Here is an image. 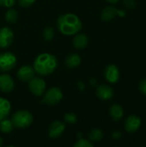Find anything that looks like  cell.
Masks as SVG:
<instances>
[{"label":"cell","mask_w":146,"mask_h":147,"mask_svg":"<svg viewBox=\"0 0 146 147\" xmlns=\"http://www.w3.org/2000/svg\"><path fill=\"white\" fill-rule=\"evenodd\" d=\"M15 0H0V6L5 8H10L15 4Z\"/></svg>","instance_id":"4316f807"},{"label":"cell","mask_w":146,"mask_h":147,"mask_svg":"<svg viewBox=\"0 0 146 147\" xmlns=\"http://www.w3.org/2000/svg\"><path fill=\"white\" fill-rule=\"evenodd\" d=\"M123 4L126 9H134L137 5L136 0H123Z\"/></svg>","instance_id":"d4e9b609"},{"label":"cell","mask_w":146,"mask_h":147,"mask_svg":"<svg viewBox=\"0 0 146 147\" xmlns=\"http://www.w3.org/2000/svg\"><path fill=\"white\" fill-rule=\"evenodd\" d=\"M126 11L124 10V9H119L118 10V16H120V17H124V16H126Z\"/></svg>","instance_id":"f546056e"},{"label":"cell","mask_w":146,"mask_h":147,"mask_svg":"<svg viewBox=\"0 0 146 147\" xmlns=\"http://www.w3.org/2000/svg\"><path fill=\"white\" fill-rule=\"evenodd\" d=\"M89 82H90V84H91L92 85H95V84H96V79H94V78H90Z\"/></svg>","instance_id":"4dcf8cb0"},{"label":"cell","mask_w":146,"mask_h":147,"mask_svg":"<svg viewBox=\"0 0 146 147\" xmlns=\"http://www.w3.org/2000/svg\"><path fill=\"white\" fill-rule=\"evenodd\" d=\"M18 19V13L15 9H9L5 13V20L9 23H15Z\"/></svg>","instance_id":"44dd1931"},{"label":"cell","mask_w":146,"mask_h":147,"mask_svg":"<svg viewBox=\"0 0 146 147\" xmlns=\"http://www.w3.org/2000/svg\"><path fill=\"white\" fill-rule=\"evenodd\" d=\"M118 9L114 6H107L101 12V19L104 22H108L118 16Z\"/></svg>","instance_id":"5bb4252c"},{"label":"cell","mask_w":146,"mask_h":147,"mask_svg":"<svg viewBox=\"0 0 146 147\" xmlns=\"http://www.w3.org/2000/svg\"><path fill=\"white\" fill-rule=\"evenodd\" d=\"M57 27L61 34L74 35L82 29L83 24L77 16L72 13H66L58 18Z\"/></svg>","instance_id":"6da1fadb"},{"label":"cell","mask_w":146,"mask_h":147,"mask_svg":"<svg viewBox=\"0 0 146 147\" xmlns=\"http://www.w3.org/2000/svg\"><path fill=\"white\" fill-rule=\"evenodd\" d=\"M34 70L33 67L29 65H23L17 71V78L19 80L22 82H28L34 77Z\"/></svg>","instance_id":"4fadbf2b"},{"label":"cell","mask_w":146,"mask_h":147,"mask_svg":"<svg viewBox=\"0 0 146 147\" xmlns=\"http://www.w3.org/2000/svg\"><path fill=\"white\" fill-rule=\"evenodd\" d=\"M109 115L110 117L114 121H119L123 118L124 115V109L121 105L120 104H113L109 108Z\"/></svg>","instance_id":"9a60e30c"},{"label":"cell","mask_w":146,"mask_h":147,"mask_svg":"<svg viewBox=\"0 0 146 147\" xmlns=\"http://www.w3.org/2000/svg\"><path fill=\"white\" fill-rule=\"evenodd\" d=\"M46 82L44 81V79L40 78L34 77L32 79L28 81V89L30 92L36 96H42L46 90Z\"/></svg>","instance_id":"8992f818"},{"label":"cell","mask_w":146,"mask_h":147,"mask_svg":"<svg viewBox=\"0 0 146 147\" xmlns=\"http://www.w3.org/2000/svg\"><path fill=\"white\" fill-rule=\"evenodd\" d=\"M33 115L27 110H18L12 115L11 121L13 125L16 128H26L29 127L33 122Z\"/></svg>","instance_id":"3957f363"},{"label":"cell","mask_w":146,"mask_h":147,"mask_svg":"<svg viewBox=\"0 0 146 147\" xmlns=\"http://www.w3.org/2000/svg\"><path fill=\"white\" fill-rule=\"evenodd\" d=\"M65 122L69 123V124H75L77 121V117L76 115V114L74 113H67L65 115V117H64Z\"/></svg>","instance_id":"cb8c5ba5"},{"label":"cell","mask_w":146,"mask_h":147,"mask_svg":"<svg viewBox=\"0 0 146 147\" xmlns=\"http://www.w3.org/2000/svg\"><path fill=\"white\" fill-rule=\"evenodd\" d=\"M75 147H93V144L90 140H85V139H80L77 140L75 144Z\"/></svg>","instance_id":"603a6c76"},{"label":"cell","mask_w":146,"mask_h":147,"mask_svg":"<svg viewBox=\"0 0 146 147\" xmlns=\"http://www.w3.org/2000/svg\"><path fill=\"white\" fill-rule=\"evenodd\" d=\"M139 91H140L142 94L146 95V78H145L144 79H142V80L139 82Z\"/></svg>","instance_id":"83f0119b"},{"label":"cell","mask_w":146,"mask_h":147,"mask_svg":"<svg viewBox=\"0 0 146 147\" xmlns=\"http://www.w3.org/2000/svg\"><path fill=\"white\" fill-rule=\"evenodd\" d=\"M63 98V93L61 90L58 87H52L44 95L41 102L48 105L54 106L58 104Z\"/></svg>","instance_id":"277c9868"},{"label":"cell","mask_w":146,"mask_h":147,"mask_svg":"<svg viewBox=\"0 0 146 147\" xmlns=\"http://www.w3.org/2000/svg\"><path fill=\"white\" fill-rule=\"evenodd\" d=\"M111 136H112V138H113L114 140H119V139H120V138H121L122 134H121V133H120V131L115 130V131H114V132L112 133Z\"/></svg>","instance_id":"f1b7e54d"},{"label":"cell","mask_w":146,"mask_h":147,"mask_svg":"<svg viewBox=\"0 0 146 147\" xmlns=\"http://www.w3.org/2000/svg\"><path fill=\"white\" fill-rule=\"evenodd\" d=\"M16 65V57L10 52H4L0 53V71H9L12 70Z\"/></svg>","instance_id":"5b68a950"},{"label":"cell","mask_w":146,"mask_h":147,"mask_svg":"<svg viewBox=\"0 0 146 147\" xmlns=\"http://www.w3.org/2000/svg\"><path fill=\"white\" fill-rule=\"evenodd\" d=\"M14 125L11 120L5 118L0 121V130L3 134H9L13 131L14 129Z\"/></svg>","instance_id":"ffe728a7"},{"label":"cell","mask_w":146,"mask_h":147,"mask_svg":"<svg viewBox=\"0 0 146 147\" xmlns=\"http://www.w3.org/2000/svg\"><path fill=\"white\" fill-rule=\"evenodd\" d=\"M65 129V125L61 121H54L51 123L48 129V135L52 139H57L60 137Z\"/></svg>","instance_id":"ba28073f"},{"label":"cell","mask_w":146,"mask_h":147,"mask_svg":"<svg viewBox=\"0 0 146 147\" xmlns=\"http://www.w3.org/2000/svg\"><path fill=\"white\" fill-rule=\"evenodd\" d=\"M104 76L108 83L115 84L120 79V71L115 65L111 64L106 67L104 71Z\"/></svg>","instance_id":"9c48e42d"},{"label":"cell","mask_w":146,"mask_h":147,"mask_svg":"<svg viewBox=\"0 0 146 147\" xmlns=\"http://www.w3.org/2000/svg\"><path fill=\"white\" fill-rule=\"evenodd\" d=\"M14 40V33L8 27L0 28V48L6 49L10 47Z\"/></svg>","instance_id":"52a82bcc"},{"label":"cell","mask_w":146,"mask_h":147,"mask_svg":"<svg viewBox=\"0 0 146 147\" xmlns=\"http://www.w3.org/2000/svg\"><path fill=\"white\" fill-rule=\"evenodd\" d=\"M15 88V82L11 76L6 73L0 75V90L4 93L11 92Z\"/></svg>","instance_id":"30bf717a"},{"label":"cell","mask_w":146,"mask_h":147,"mask_svg":"<svg viewBox=\"0 0 146 147\" xmlns=\"http://www.w3.org/2000/svg\"><path fill=\"white\" fill-rule=\"evenodd\" d=\"M35 1L36 0H18V3H19L20 6L27 8V7H29L32 4H34L35 3Z\"/></svg>","instance_id":"484cf974"},{"label":"cell","mask_w":146,"mask_h":147,"mask_svg":"<svg viewBox=\"0 0 146 147\" xmlns=\"http://www.w3.org/2000/svg\"><path fill=\"white\" fill-rule=\"evenodd\" d=\"M103 135H104L103 132L99 128H93L88 134L89 140L91 142H99V141H101L103 139Z\"/></svg>","instance_id":"d6986e66"},{"label":"cell","mask_w":146,"mask_h":147,"mask_svg":"<svg viewBox=\"0 0 146 147\" xmlns=\"http://www.w3.org/2000/svg\"><path fill=\"white\" fill-rule=\"evenodd\" d=\"M2 145H3V139L0 137V146H1Z\"/></svg>","instance_id":"d6a6232c"},{"label":"cell","mask_w":146,"mask_h":147,"mask_svg":"<svg viewBox=\"0 0 146 147\" xmlns=\"http://www.w3.org/2000/svg\"><path fill=\"white\" fill-rule=\"evenodd\" d=\"M65 63L66 67L73 69V68L77 67L81 64V58L77 53H71L66 57Z\"/></svg>","instance_id":"ac0fdd59"},{"label":"cell","mask_w":146,"mask_h":147,"mask_svg":"<svg viewBox=\"0 0 146 147\" xmlns=\"http://www.w3.org/2000/svg\"><path fill=\"white\" fill-rule=\"evenodd\" d=\"M96 94L97 97L102 101L110 100L114 96V90L107 84H101L96 88Z\"/></svg>","instance_id":"7c38bea8"},{"label":"cell","mask_w":146,"mask_h":147,"mask_svg":"<svg viewBox=\"0 0 146 147\" xmlns=\"http://www.w3.org/2000/svg\"><path fill=\"white\" fill-rule=\"evenodd\" d=\"M58 66L56 57L51 53H44L38 55L34 61V70L40 75L47 76L52 74Z\"/></svg>","instance_id":"7a4b0ae2"},{"label":"cell","mask_w":146,"mask_h":147,"mask_svg":"<svg viewBox=\"0 0 146 147\" xmlns=\"http://www.w3.org/2000/svg\"><path fill=\"white\" fill-rule=\"evenodd\" d=\"M89 42V39L88 36L84 34H77L72 40L73 46L75 48L77 49H83L84 48Z\"/></svg>","instance_id":"2e32d148"},{"label":"cell","mask_w":146,"mask_h":147,"mask_svg":"<svg viewBox=\"0 0 146 147\" xmlns=\"http://www.w3.org/2000/svg\"><path fill=\"white\" fill-rule=\"evenodd\" d=\"M55 34V31L54 28L52 27H46L44 30H43V38L46 40H52L54 37Z\"/></svg>","instance_id":"7402d4cb"},{"label":"cell","mask_w":146,"mask_h":147,"mask_svg":"<svg viewBox=\"0 0 146 147\" xmlns=\"http://www.w3.org/2000/svg\"><path fill=\"white\" fill-rule=\"evenodd\" d=\"M11 110L10 102L3 97H0V121L9 116Z\"/></svg>","instance_id":"e0dca14e"},{"label":"cell","mask_w":146,"mask_h":147,"mask_svg":"<svg viewBox=\"0 0 146 147\" xmlns=\"http://www.w3.org/2000/svg\"><path fill=\"white\" fill-rule=\"evenodd\" d=\"M106 1L108 3H116L119 0H106Z\"/></svg>","instance_id":"1f68e13d"},{"label":"cell","mask_w":146,"mask_h":147,"mask_svg":"<svg viewBox=\"0 0 146 147\" xmlns=\"http://www.w3.org/2000/svg\"><path fill=\"white\" fill-rule=\"evenodd\" d=\"M141 126V119L134 115L128 116L125 121V130L127 133H134L139 129Z\"/></svg>","instance_id":"8fae6325"}]
</instances>
